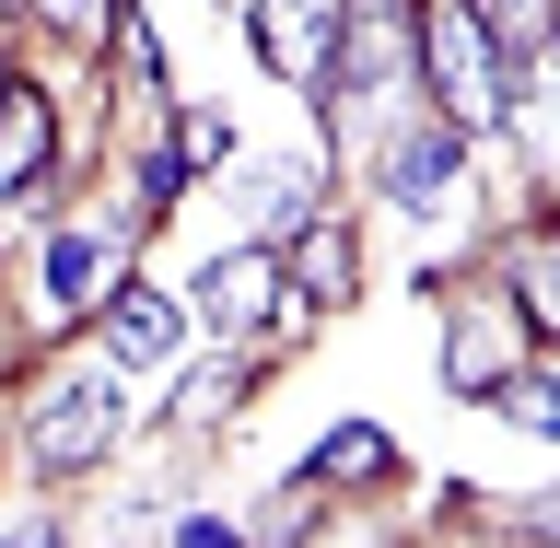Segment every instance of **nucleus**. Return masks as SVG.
I'll list each match as a JSON object with an SVG mask.
<instances>
[{"instance_id": "nucleus-9", "label": "nucleus", "mask_w": 560, "mask_h": 548, "mask_svg": "<svg viewBox=\"0 0 560 548\" xmlns=\"http://www.w3.org/2000/svg\"><path fill=\"white\" fill-rule=\"evenodd\" d=\"M514 374V339H502V315H455V397H490V385Z\"/></svg>"}, {"instance_id": "nucleus-4", "label": "nucleus", "mask_w": 560, "mask_h": 548, "mask_svg": "<svg viewBox=\"0 0 560 548\" xmlns=\"http://www.w3.org/2000/svg\"><path fill=\"white\" fill-rule=\"evenodd\" d=\"M409 70V12L397 0H350L339 12V94H385Z\"/></svg>"}, {"instance_id": "nucleus-18", "label": "nucleus", "mask_w": 560, "mask_h": 548, "mask_svg": "<svg viewBox=\"0 0 560 548\" xmlns=\"http://www.w3.org/2000/svg\"><path fill=\"white\" fill-rule=\"evenodd\" d=\"M175 548H234V525H210V514H199V525H175Z\"/></svg>"}, {"instance_id": "nucleus-5", "label": "nucleus", "mask_w": 560, "mask_h": 548, "mask_svg": "<svg viewBox=\"0 0 560 548\" xmlns=\"http://www.w3.org/2000/svg\"><path fill=\"white\" fill-rule=\"evenodd\" d=\"M385 175H397V199H409L420 222H444V210L467 199V129H432V140H397V152H385Z\"/></svg>"}, {"instance_id": "nucleus-8", "label": "nucleus", "mask_w": 560, "mask_h": 548, "mask_svg": "<svg viewBox=\"0 0 560 548\" xmlns=\"http://www.w3.org/2000/svg\"><path fill=\"white\" fill-rule=\"evenodd\" d=\"M47 140H59V129H47V94L0 105V199H24L35 175H47Z\"/></svg>"}, {"instance_id": "nucleus-12", "label": "nucleus", "mask_w": 560, "mask_h": 548, "mask_svg": "<svg viewBox=\"0 0 560 548\" xmlns=\"http://www.w3.org/2000/svg\"><path fill=\"white\" fill-rule=\"evenodd\" d=\"M514 304L537 315V327H560V234H525L514 245Z\"/></svg>"}, {"instance_id": "nucleus-13", "label": "nucleus", "mask_w": 560, "mask_h": 548, "mask_svg": "<svg viewBox=\"0 0 560 548\" xmlns=\"http://www.w3.org/2000/svg\"><path fill=\"white\" fill-rule=\"evenodd\" d=\"M304 210H315V164H269L257 175V222H269V234H304Z\"/></svg>"}, {"instance_id": "nucleus-15", "label": "nucleus", "mask_w": 560, "mask_h": 548, "mask_svg": "<svg viewBox=\"0 0 560 548\" xmlns=\"http://www.w3.org/2000/svg\"><path fill=\"white\" fill-rule=\"evenodd\" d=\"M385 467H397L385 432H327V444H315V479H385Z\"/></svg>"}, {"instance_id": "nucleus-17", "label": "nucleus", "mask_w": 560, "mask_h": 548, "mask_svg": "<svg viewBox=\"0 0 560 548\" xmlns=\"http://www.w3.org/2000/svg\"><path fill=\"white\" fill-rule=\"evenodd\" d=\"M35 12H47L59 35H82V24H94V0H35Z\"/></svg>"}, {"instance_id": "nucleus-1", "label": "nucleus", "mask_w": 560, "mask_h": 548, "mask_svg": "<svg viewBox=\"0 0 560 548\" xmlns=\"http://www.w3.org/2000/svg\"><path fill=\"white\" fill-rule=\"evenodd\" d=\"M420 70H432V105H444V129H502V35L467 12V0H420Z\"/></svg>"}, {"instance_id": "nucleus-20", "label": "nucleus", "mask_w": 560, "mask_h": 548, "mask_svg": "<svg viewBox=\"0 0 560 548\" xmlns=\"http://www.w3.org/2000/svg\"><path fill=\"white\" fill-rule=\"evenodd\" d=\"M537 525H549V537H560V502H537Z\"/></svg>"}, {"instance_id": "nucleus-16", "label": "nucleus", "mask_w": 560, "mask_h": 548, "mask_svg": "<svg viewBox=\"0 0 560 548\" xmlns=\"http://www.w3.org/2000/svg\"><path fill=\"white\" fill-rule=\"evenodd\" d=\"M479 24H490V35H514V47H525V35H537V0H479Z\"/></svg>"}, {"instance_id": "nucleus-7", "label": "nucleus", "mask_w": 560, "mask_h": 548, "mask_svg": "<svg viewBox=\"0 0 560 548\" xmlns=\"http://www.w3.org/2000/svg\"><path fill=\"white\" fill-rule=\"evenodd\" d=\"M199 304H210V327H269L280 315V257L269 245H234V257L199 280Z\"/></svg>"}, {"instance_id": "nucleus-2", "label": "nucleus", "mask_w": 560, "mask_h": 548, "mask_svg": "<svg viewBox=\"0 0 560 548\" xmlns=\"http://www.w3.org/2000/svg\"><path fill=\"white\" fill-rule=\"evenodd\" d=\"M105 444H117V374H105V362H94V374H70L59 397H47V409L24 420V455L47 467V479H70V467H94Z\"/></svg>"}, {"instance_id": "nucleus-11", "label": "nucleus", "mask_w": 560, "mask_h": 548, "mask_svg": "<svg viewBox=\"0 0 560 548\" xmlns=\"http://www.w3.org/2000/svg\"><path fill=\"white\" fill-rule=\"evenodd\" d=\"M490 409L514 420V432H549V444H560V374H525V362H514V374L490 385Z\"/></svg>"}, {"instance_id": "nucleus-10", "label": "nucleus", "mask_w": 560, "mask_h": 548, "mask_svg": "<svg viewBox=\"0 0 560 548\" xmlns=\"http://www.w3.org/2000/svg\"><path fill=\"white\" fill-rule=\"evenodd\" d=\"M105 339L129 350V362H152V350H175V304L164 292H117V304H105Z\"/></svg>"}, {"instance_id": "nucleus-3", "label": "nucleus", "mask_w": 560, "mask_h": 548, "mask_svg": "<svg viewBox=\"0 0 560 548\" xmlns=\"http://www.w3.org/2000/svg\"><path fill=\"white\" fill-rule=\"evenodd\" d=\"M82 304H117V234L59 222V234H47V292H35V315H82Z\"/></svg>"}, {"instance_id": "nucleus-14", "label": "nucleus", "mask_w": 560, "mask_h": 548, "mask_svg": "<svg viewBox=\"0 0 560 548\" xmlns=\"http://www.w3.org/2000/svg\"><path fill=\"white\" fill-rule=\"evenodd\" d=\"M304 304H350V234H339V222L304 234Z\"/></svg>"}, {"instance_id": "nucleus-6", "label": "nucleus", "mask_w": 560, "mask_h": 548, "mask_svg": "<svg viewBox=\"0 0 560 548\" xmlns=\"http://www.w3.org/2000/svg\"><path fill=\"white\" fill-rule=\"evenodd\" d=\"M339 12H350V0H257V59H269V70H327Z\"/></svg>"}, {"instance_id": "nucleus-19", "label": "nucleus", "mask_w": 560, "mask_h": 548, "mask_svg": "<svg viewBox=\"0 0 560 548\" xmlns=\"http://www.w3.org/2000/svg\"><path fill=\"white\" fill-rule=\"evenodd\" d=\"M0 548H59V537H47V525H12V537H0Z\"/></svg>"}]
</instances>
